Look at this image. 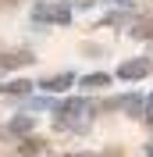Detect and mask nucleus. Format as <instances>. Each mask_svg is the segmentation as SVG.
<instances>
[{
    "label": "nucleus",
    "mask_w": 153,
    "mask_h": 157,
    "mask_svg": "<svg viewBox=\"0 0 153 157\" xmlns=\"http://www.w3.org/2000/svg\"><path fill=\"white\" fill-rule=\"evenodd\" d=\"M150 154H153V143H150Z\"/></svg>",
    "instance_id": "f8f14e48"
},
{
    "label": "nucleus",
    "mask_w": 153,
    "mask_h": 157,
    "mask_svg": "<svg viewBox=\"0 0 153 157\" xmlns=\"http://www.w3.org/2000/svg\"><path fill=\"white\" fill-rule=\"evenodd\" d=\"M36 18H54V21H68V7H36Z\"/></svg>",
    "instance_id": "f03ea898"
},
{
    "label": "nucleus",
    "mask_w": 153,
    "mask_h": 157,
    "mask_svg": "<svg viewBox=\"0 0 153 157\" xmlns=\"http://www.w3.org/2000/svg\"><path fill=\"white\" fill-rule=\"evenodd\" d=\"M29 82H21V78H18V82H7V86H0V93H29Z\"/></svg>",
    "instance_id": "39448f33"
},
{
    "label": "nucleus",
    "mask_w": 153,
    "mask_h": 157,
    "mask_svg": "<svg viewBox=\"0 0 153 157\" xmlns=\"http://www.w3.org/2000/svg\"><path fill=\"white\" fill-rule=\"evenodd\" d=\"M150 125H153V111H150Z\"/></svg>",
    "instance_id": "9d476101"
},
{
    "label": "nucleus",
    "mask_w": 153,
    "mask_h": 157,
    "mask_svg": "<svg viewBox=\"0 0 153 157\" xmlns=\"http://www.w3.org/2000/svg\"><path fill=\"white\" fill-rule=\"evenodd\" d=\"M29 54H4L0 57V71H7V68H18V64H29Z\"/></svg>",
    "instance_id": "7ed1b4c3"
},
{
    "label": "nucleus",
    "mask_w": 153,
    "mask_h": 157,
    "mask_svg": "<svg viewBox=\"0 0 153 157\" xmlns=\"http://www.w3.org/2000/svg\"><path fill=\"white\" fill-rule=\"evenodd\" d=\"M71 82H75V75H71V71H64V75L47 78V82H43V89H64V86H71Z\"/></svg>",
    "instance_id": "20e7f679"
},
{
    "label": "nucleus",
    "mask_w": 153,
    "mask_h": 157,
    "mask_svg": "<svg viewBox=\"0 0 153 157\" xmlns=\"http://www.w3.org/2000/svg\"><path fill=\"white\" fill-rule=\"evenodd\" d=\"M110 82V75H86L82 78V86H107Z\"/></svg>",
    "instance_id": "0eeeda50"
},
{
    "label": "nucleus",
    "mask_w": 153,
    "mask_h": 157,
    "mask_svg": "<svg viewBox=\"0 0 153 157\" xmlns=\"http://www.w3.org/2000/svg\"><path fill=\"white\" fill-rule=\"evenodd\" d=\"M135 39H153V25L150 21H143V25H135V32H132Z\"/></svg>",
    "instance_id": "423d86ee"
},
{
    "label": "nucleus",
    "mask_w": 153,
    "mask_h": 157,
    "mask_svg": "<svg viewBox=\"0 0 153 157\" xmlns=\"http://www.w3.org/2000/svg\"><path fill=\"white\" fill-rule=\"evenodd\" d=\"M150 111H153V97H150Z\"/></svg>",
    "instance_id": "9b49d317"
},
{
    "label": "nucleus",
    "mask_w": 153,
    "mask_h": 157,
    "mask_svg": "<svg viewBox=\"0 0 153 157\" xmlns=\"http://www.w3.org/2000/svg\"><path fill=\"white\" fill-rule=\"evenodd\" d=\"M11 128H14V132H29V128H32V118H18V121H11Z\"/></svg>",
    "instance_id": "1a4fd4ad"
},
{
    "label": "nucleus",
    "mask_w": 153,
    "mask_h": 157,
    "mask_svg": "<svg viewBox=\"0 0 153 157\" xmlns=\"http://www.w3.org/2000/svg\"><path fill=\"white\" fill-rule=\"evenodd\" d=\"M39 150H43V143H39V139H29V143H21V154H25V157L39 154Z\"/></svg>",
    "instance_id": "6e6552de"
},
{
    "label": "nucleus",
    "mask_w": 153,
    "mask_h": 157,
    "mask_svg": "<svg viewBox=\"0 0 153 157\" xmlns=\"http://www.w3.org/2000/svg\"><path fill=\"white\" fill-rule=\"evenodd\" d=\"M146 71H150V64H146V61H128V64H121V71H118V75H121V78H143Z\"/></svg>",
    "instance_id": "f257e3e1"
}]
</instances>
